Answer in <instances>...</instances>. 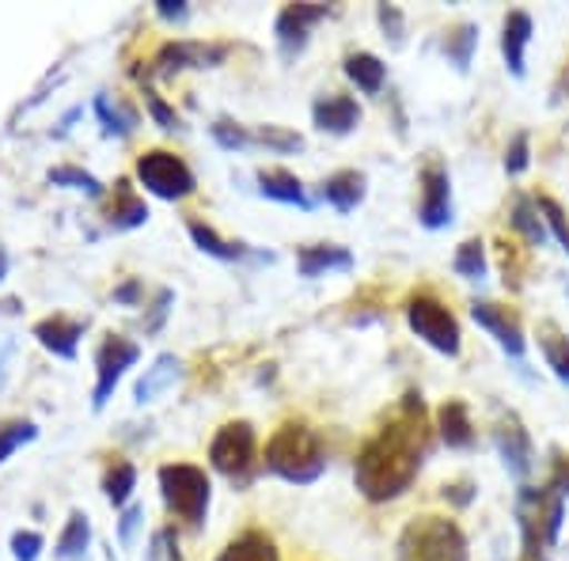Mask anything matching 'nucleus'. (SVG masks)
Listing matches in <instances>:
<instances>
[{
  "mask_svg": "<svg viewBox=\"0 0 569 561\" xmlns=\"http://www.w3.org/2000/svg\"><path fill=\"white\" fill-rule=\"evenodd\" d=\"M426 402H421V394L410 391L402 399V410L395 413V421H388L376 437L365 440V448L357 452V490L372 504L395 501V497H402L415 485L421 463H426Z\"/></svg>",
  "mask_w": 569,
  "mask_h": 561,
  "instance_id": "obj_1",
  "label": "nucleus"
},
{
  "mask_svg": "<svg viewBox=\"0 0 569 561\" xmlns=\"http://www.w3.org/2000/svg\"><path fill=\"white\" fill-rule=\"evenodd\" d=\"M266 471L278 474L281 482L311 485L327 471V452L319 432L305 421H284L266 444Z\"/></svg>",
  "mask_w": 569,
  "mask_h": 561,
  "instance_id": "obj_2",
  "label": "nucleus"
},
{
  "mask_svg": "<svg viewBox=\"0 0 569 561\" xmlns=\"http://www.w3.org/2000/svg\"><path fill=\"white\" fill-rule=\"evenodd\" d=\"M467 535L448 517H415L395 542V561H467Z\"/></svg>",
  "mask_w": 569,
  "mask_h": 561,
  "instance_id": "obj_3",
  "label": "nucleus"
},
{
  "mask_svg": "<svg viewBox=\"0 0 569 561\" xmlns=\"http://www.w3.org/2000/svg\"><path fill=\"white\" fill-rule=\"evenodd\" d=\"M156 478H160V497L171 517H179L190 528H201L209 517V501H213L209 474L194 463H163Z\"/></svg>",
  "mask_w": 569,
  "mask_h": 561,
  "instance_id": "obj_4",
  "label": "nucleus"
},
{
  "mask_svg": "<svg viewBox=\"0 0 569 561\" xmlns=\"http://www.w3.org/2000/svg\"><path fill=\"white\" fill-rule=\"evenodd\" d=\"M209 463L228 482L247 485L254 478V463H259V437H254L251 421H228L217 429L213 444H209Z\"/></svg>",
  "mask_w": 569,
  "mask_h": 561,
  "instance_id": "obj_5",
  "label": "nucleus"
},
{
  "mask_svg": "<svg viewBox=\"0 0 569 561\" xmlns=\"http://www.w3.org/2000/svg\"><path fill=\"white\" fill-rule=\"evenodd\" d=\"M407 323L429 349H437V353H445V357H460V349H463L460 323H456V315L437 297H429V292L410 297L407 300Z\"/></svg>",
  "mask_w": 569,
  "mask_h": 561,
  "instance_id": "obj_6",
  "label": "nucleus"
},
{
  "mask_svg": "<svg viewBox=\"0 0 569 561\" xmlns=\"http://www.w3.org/2000/svg\"><path fill=\"white\" fill-rule=\"evenodd\" d=\"M137 179H141V187L160 201H182L198 190V179H194V171L187 168V160L168 149L144 152L141 160H137Z\"/></svg>",
  "mask_w": 569,
  "mask_h": 561,
  "instance_id": "obj_7",
  "label": "nucleus"
},
{
  "mask_svg": "<svg viewBox=\"0 0 569 561\" xmlns=\"http://www.w3.org/2000/svg\"><path fill=\"white\" fill-rule=\"evenodd\" d=\"M141 361V345L130 342L122 334H110L103 345L96 349V391H91V407L103 410L114 399V388L122 383V375Z\"/></svg>",
  "mask_w": 569,
  "mask_h": 561,
  "instance_id": "obj_8",
  "label": "nucleus"
},
{
  "mask_svg": "<svg viewBox=\"0 0 569 561\" xmlns=\"http://www.w3.org/2000/svg\"><path fill=\"white\" fill-rule=\"evenodd\" d=\"M456 217L452 209V179H448V168L445 163H426L421 168V209H418V220L421 228H429V232H440V228H448Z\"/></svg>",
  "mask_w": 569,
  "mask_h": 561,
  "instance_id": "obj_9",
  "label": "nucleus"
},
{
  "mask_svg": "<svg viewBox=\"0 0 569 561\" xmlns=\"http://www.w3.org/2000/svg\"><path fill=\"white\" fill-rule=\"evenodd\" d=\"M330 16L327 4H284L278 12V23H273V34H278V50L284 61L300 58L308 50L311 27L323 23Z\"/></svg>",
  "mask_w": 569,
  "mask_h": 561,
  "instance_id": "obj_10",
  "label": "nucleus"
},
{
  "mask_svg": "<svg viewBox=\"0 0 569 561\" xmlns=\"http://www.w3.org/2000/svg\"><path fill=\"white\" fill-rule=\"evenodd\" d=\"M228 58L224 46H206V42H168L160 53H156V72L160 77H176V72L187 69H213Z\"/></svg>",
  "mask_w": 569,
  "mask_h": 561,
  "instance_id": "obj_11",
  "label": "nucleus"
},
{
  "mask_svg": "<svg viewBox=\"0 0 569 561\" xmlns=\"http://www.w3.org/2000/svg\"><path fill=\"white\" fill-rule=\"evenodd\" d=\"M471 319L479 323L486 334H493V342H498L509 357H525V330H520L517 315H509V308H501V303H490V300H475L471 303Z\"/></svg>",
  "mask_w": 569,
  "mask_h": 561,
  "instance_id": "obj_12",
  "label": "nucleus"
},
{
  "mask_svg": "<svg viewBox=\"0 0 569 561\" xmlns=\"http://www.w3.org/2000/svg\"><path fill=\"white\" fill-rule=\"evenodd\" d=\"M311 122H316L319 133H330V137H350L357 126H361V107H357L353 96H319L311 103Z\"/></svg>",
  "mask_w": 569,
  "mask_h": 561,
  "instance_id": "obj_13",
  "label": "nucleus"
},
{
  "mask_svg": "<svg viewBox=\"0 0 569 561\" xmlns=\"http://www.w3.org/2000/svg\"><path fill=\"white\" fill-rule=\"evenodd\" d=\"M493 440H498V452H501L505 471L517 478V482H525V478L531 474V467H536V448H531L528 429L520 425L517 418H509V421H501V425H498Z\"/></svg>",
  "mask_w": 569,
  "mask_h": 561,
  "instance_id": "obj_14",
  "label": "nucleus"
},
{
  "mask_svg": "<svg viewBox=\"0 0 569 561\" xmlns=\"http://www.w3.org/2000/svg\"><path fill=\"white\" fill-rule=\"evenodd\" d=\"M31 338L46 349V353L61 357V361H77L80 338H84V323H80V319H69V315H50V319H39V323L31 327Z\"/></svg>",
  "mask_w": 569,
  "mask_h": 561,
  "instance_id": "obj_15",
  "label": "nucleus"
},
{
  "mask_svg": "<svg viewBox=\"0 0 569 561\" xmlns=\"http://www.w3.org/2000/svg\"><path fill=\"white\" fill-rule=\"evenodd\" d=\"M531 31H536V23H531V16L520 12V8L505 16V23H501V58H505V69L517 80H525V72H528L525 53H528Z\"/></svg>",
  "mask_w": 569,
  "mask_h": 561,
  "instance_id": "obj_16",
  "label": "nucleus"
},
{
  "mask_svg": "<svg viewBox=\"0 0 569 561\" xmlns=\"http://www.w3.org/2000/svg\"><path fill=\"white\" fill-rule=\"evenodd\" d=\"M179 380H182V361L176 353H160L149 368H144L141 380H137L133 402L137 407H149V402H156L160 394H168L171 388H176Z\"/></svg>",
  "mask_w": 569,
  "mask_h": 561,
  "instance_id": "obj_17",
  "label": "nucleus"
},
{
  "mask_svg": "<svg viewBox=\"0 0 569 561\" xmlns=\"http://www.w3.org/2000/svg\"><path fill=\"white\" fill-rule=\"evenodd\" d=\"M353 254L338 243H319V247H300L297 254V270L300 278H323V273H350L353 270Z\"/></svg>",
  "mask_w": 569,
  "mask_h": 561,
  "instance_id": "obj_18",
  "label": "nucleus"
},
{
  "mask_svg": "<svg viewBox=\"0 0 569 561\" xmlns=\"http://www.w3.org/2000/svg\"><path fill=\"white\" fill-rule=\"evenodd\" d=\"M365 194H369V179H365L361 171H335L330 179H323V187H319V198H323L327 206H335L338 213H353L365 201Z\"/></svg>",
  "mask_w": 569,
  "mask_h": 561,
  "instance_id": "obj_19",
  "label": "nucleus"
},
{
  "mask_svg": "<svg viewBox=\"0 0 569 561\" xmlns=\"http://www.w3.org/2000/svg\"><path fill=\"white\" fill-rule=\"evenodd\" d=\"M437 429L440 440L456 452H467L475 448V425H471V410H467L463 399H448L445 407L437 410Z\"/></svg>",
  "mask_w": 569,
  "mask_h": 561,
  "instance_id": "obj_20",
  "label": "nucleus"
},
{
  "mask_svg": "<svg viewBox=\"0 0 569 561\" xmlns=\"http://www.w3.org/2000/svg\"><path fill=\"white\" fill-rule=\"evenodd\" d=\"M187 232H190V239H194L198 251L209 254V259H220V262H243V259H251L247 243H232V239L217 236V228L206 224V220H190Z\"/></svg>",
  "mask_w": 569,
  "mask_h": 561,
  "instance_id": "obj_21",
  "label": "nucleus"
},
{
  "mask_svg": "<svg viewBox=\"0 0 569 561\" xmlns=\"http://www.w3.org/2000/svg\"><path fill=\"white\" fill-rule=\"evenodd\" d=\"M259 194L270 198V201H281V206H297V209H311V198L305 194L300 179L292 171H281V168H270V171H259Z\"/></svg>",
  "mask_w": 569,
  "mask_h": 561,
  "instance_id": "obj_22",
  "label": "nucleus"
},
{
  "mask_svg": "<svg viewBox=\"0 0 569 561\" xmlns=\"http://www.w3.org/2000/svg\"><path fill=\"white\" fill-rule=\"evenodd\" d=\"M107 220H110V228H114V232H133V228L149 224V206L133 194L126 179L114 182V206H110Z\"/></svg>",
  "mask_w": 569,
  "mask_h": 561,
  "instance_id": "obj_23",
  "label": "nucleus"
},
{
  "mask_svg": "<svg viewBox=\"0 0 569 561\" xmlns=\"http://www.w3.org/2000/svg\"><path fill=\"white\" fill-rule=\"evenodd\" d=\"M342 72L350 77V84H357V91H365V96H380L383 84H388V66H383L376 53H365V50L350 53Z\"/></svg>",
  "mask_w": 569,
  "mask_h": 561,
  "instance_id": "obj_24",
  "label": "nucleus"
},
{
  "mask_svg": "<svg viewBox=\"0 0 569 561\" xmlns=\"http://www.w3.org/2000/svg\"><path fill=\"white\" fill-rule=\"evenodd\" d=\"M217 561H281V550L266 531H243L220 550Z\"/></svg>",
  "mask_w": 569,
  "mask_h": 561,
  "instance_id": "obj_25",
  "label": "nucleus"
},
{
  "mask_svg": "<svg viewBox=\"0 0 569 561\" xmlns=\"http://www.w3.org/2000/svg\"><path fill=\"white\" fill-rule=\"evenodd\" d=\"M88 547H91V520L77 509V512H69V520H66V528H61V539H58V547H53V554H58V561H84Z\"/></svg>",
  "mask_w": 569,
  "mask_h": 561,
  "instance_id": "obj_26",
  "label": "nucleus"
},
{
  "mask_svg": "<svg viewBox=\"0 0 569 561\" xmlns=\"http://www.w3.org/2000/svg\"><path fill=\"white\" fill-rule=\"evenodd\" d=\"M509 220H512V228H517V232L528 239V247H547V239H550L547 220H543V213H539L531 198L520 194L517 201H512V217Z\"/></svg>",
  "mask_w": 569,
  "mask_h": 561,
  "instance_id": "obj_27",
  "label": "nucleus"
},
{
  "mask_svg": "<svg viewBox=\"0 0 569 561\" xmlns=\"http://www.w3.org/2000/svg\"><path fill=\"white\" fill-rule=\"evenodd\" d=\"M133 485H137V467L133 463L118 459V463L107 467V474H103V497H107L110 504H114V509H126V504H130Z\"/></svg>",
  "mask_w": 569,
  "mask_h": 561,
  "instance_id": "obj_28",
  "label": "nucleus"
},
{
  "mask_svg": "<svg viewBox=\"0 0 569 561\" xmlns=\"http://www.w3.org/2000/svg\"><path fill=\"white\" fill-rule=\"evenodd\" d=\"M475 46H479V23H460V27H456V31L445 39V58L452 61L456 72H467V69H471Z\"/></svg>",
  "mask_w": 569,
  "mask_h": 561,
  "instance_id": "obj_29",
  "label": "nucleus"
},
{
  "mask_svg": "<svg viewBox=\"0 0 569 561\" xmlns=\"http://www.w3.org/2000/svg\"><path fill=\"white\" fill-rule=\"evenodd\" d=\"M91 110H96L99 126H103L107 137H130L133 126H137V114L118 103H110V96H96V103H91Z\"/></svg>",
  "mask_w": 569,
  "mask_h": 561,
  "instance_id": "obj_30",
  "label": "nucleus"
},
{
  "mask_svg": "<svg viewBox=\"0 0 569 561\" xmlns=\"http://www.w3.org/2000/svg\"><path fill=\"white\" fill-rule=\"evenodd\" d=\"M452 270L460 273L463 281H482L486 278L490 262H486V243H482V239H463L460 251H456V259H452Z\"/></svg>",
  "mask_w": 569,
  "mask_h": 561,
  "instance_id": "obj_31",
  "label": "nucleus"
},
{
  "mask_svg": "<svg viewBox=\"0 0 569 561\" xmlns=\"http://www.w3.org/2000/svg\"><path fill=\"white\" fill-rule=\"evenodd\" d=\"M251 137H254V149H270V152H281V156L305 149V137L284 130V126H259V130H251Z\"/></svg>",
  "mask_w": 569,
  "mask_h": 561,
  "instance_id": "obj_32",
  "label": "nucleus"
},
{
  "mask_svg": "<svg viewBox=\"0 0 569 561\" xmlns=\"http://www.w3.org/2000/svg\"><path fill=\"white\" fill-rule=\"evenodd\" d=\"M34 437H39V425H34V421H23V418L0 421V463H4L8 455L20 452L23 444H31Z\"/></svg>",
  "mask_w": 569,
  "mask_h": 561,
  "instance_id": "obj_33",
  "label": "nucleus"
},
{
  "mask_svg": "<svg viewBox=\"0 0 569 561\" xmlns=\"http://www.w3.org/2000/svg\"><path fill=\"white\" fill-rule=\"evenodd\" d=\"M46 179L53 182V187H66V190H80V194L88 198H103V182L96 179V174L80 171V168H50Z\"/></svg>",
  "mask_w": 569,
  "mask_h": 561,
  "instance_id": "obj_34",
  "label": "nucleus"
},
{
  "mask_svg": "<svg viewBox=\"0 0 569 561\" xmlns=\"http://www.w3.org/2000/svg\"><path fill=\"white\" fill-rule=\"evenodd\" d=\"M539 345H543V357H547L550 372H555L562 383H569V338L558 334V330H547V334L539 338Z\"/></svg>",
  "mask_w": 569,
  "mask_h": 561,
  "instance_id": "obj_35",
  "label": "nucleus"
},
{
  "mask_svg": "<svg viewBox=\"0 0 569 561\" xmlns=\"http://www.w3.org/2000/svg\"><path fill=\"white\" fill-rule=\"evenodd\" d=\"M213 141L220 144V149H228V152L254 149L251 130H247V126H240V122H232V118H217V122H213Z\"/></svg>",
  "mask_w": 569,
  "mask_h": 561,
  "instance_id": "obj_36",
  "label": "nucleus"
},
{
  "mask_svg": "<svg viewBox=\"0 0 569 561\" xmlns=\"http://www.w3.org/2000/svg\"><path fill=\"white\" fill-rule=\"evenodd\" d=\"M536 209L543 213V220H547V232L562 243V251L569 254V217L562 213V206H558L555 198H547V194H539L536 198Z\"/></svg>",
  "mask_w": 569,
  "mask_h": 561,
  "instance_id": "obj_37",
  "label": "nucleus"
},
{
  "mask_svg": "<svg viewBox=\"0 0 569 561\" xmlns=\"http://www.w3.org/2000/svg\"><path fill=\"white\" fill-rule=\"evenodd\" d=\"M528 163H531V137L520 130L509 141V149H505V174H525Z\"/></svg>",
  "mask_w": 569,
  "mask_h": 561,
  "instance_id": "obj_38",
  "label": "nucleus"
},
{
  "mask_svg": "<svg viewBox=\"0 0 569 561\" xmlns=\"http://www.w3.org/2000/svg\"><path fill=\"white\" fill-rule=\"evenodd\" d=\"M144 107H149V114L156 118V126L160 130H168V133H176V130H182V122H179V114L171 110L168 103H163L160 96H156L152 88H144Z\"/></svg>",
  "mask_w": 569,
  "mask_h": 561,
  "instance_id": "obj_39",
  "label": "nucleus"
},
{
  "mask_svg": "<svg viewBox=\"0 0 569 561\" xmlns=\"http://www.w3.org/2000/svg\"><path fill=\"white\" fill-rule=\"evenodd\" d=\"M42 535L39 531H16L12 535V558L16 561H39L42 558Z\"/></svg>",
  "mask_w": 569,
  "mask_h": 561,
  "instance_id": "obj_40",
  "label": "nucleus"
},
{
  "mask_svg": "<svg viewBox=\"0 0 569 561\" xmlns=\"http://www.w3.org/2000/svg\"><path fill=\"white\" fill-rule=\"evenodd\" d=\"M171 308H176V292H171V289H160V292H156L152 311H149V319H144V334H156V330L163 327V319L171 315Z\"/></svg>",
  "mask_w": 569,
  "mask_h": 561,
  "instance_id": "obj_41",
  "label": "nucleus"
},
{
  "mask_svg": "<svg viewBox=\"0 0 569 561\" xmlns=\"http://www.w3.org/2000/svg\"><path fill=\"white\" fill-rule=\"evenodd\" d=\"M376 20L383 27V39L391 34V46H402V12L395 4H380L376 8Z\"/></svg>",
  "mask_w": 569,
  "mask_h": 561,
  "instance_id": "obj_42",
  "label": "nucleus"
},
{
  "mask_svg": "<svg viewBox=\"0 0 569 561\" xmlns=\"http://www.w3.org/2000/svg\"><path fill=\"white\" fill-rule=\"evenodd\" d=\"M141 523H144V509L141 504H130V509L122 512V520H118V539H122V547H133V535Z\"/></svg>",
  "mask_w": 569,
  "mask_h": 561,
  "instance_id": "obj_43",
  "label": "nucleus"
},
{
  "mask_svg": "<svg viewBox=\"0 0 569 561\" xmlns=\"http://www.w3.org/2000/svg\"><path fill=\"white\" fill-rule=\"evenodd\" d=\"M156 16L168 23H187L190 16V4L187 0H156Z\"/></svg>",
  "mask_w": 569,
  "mask_h": 561,
  "instance_id": "obj_44",
  "label": "nucleus"
},
{
  "mask_svg": "<svg viewBox=\"0 0 569 561\" xmlns=\"http://www.w3.org/2000/svg\"><path fill=\"white\" fill-rule=\"evenodd\" d=\"M110 297H114V303H126V308H133V303L141 300V281H137V278L122 281L114 292H110Z\"/></svg>",
  "mask_w": 569,
  "mask_h": 561,
  "instance_id": "obj_45",
  "label": "nucleus"
},
{
  "mask_svg": "<svg viewBox=\"0 0 569 561\" xmlns=\"http://www.w3.org/2000/svg\"><path fill=\"white\" fill-rule=\"evenodd\" d=\"M550 99H555V103H562V99H569V61L562 66V72H558V80H555V91H550Z\"/></svg>",
  "mask_w": 569,
  "mask_h": 561,
  "instance_id": "obj_46",
  "label": "nucleus"
},
{
  "mask_svg": "<svg viewBox=\"0 0 569 561\" xmlns=\"http://www.w3.org/2000/svg\"><path fill=\"white\" fill-rule=\"evenodd\" d=\"M8 270H12V259H8V251L0 247V281L8 278Z\"/></svg>",
  "mask_w": 569,
  "mask_h": 561,
  "instance_id": "obj_47",
  "label": "nucleus"
},
{
  "mask_svg": "<svg viewBox=\"0 0 569 561\" xmlns=\"http://www.w3.org/2000/svg\"><path fill=\"white\" fill-rule=\"evenodd\" d=\"M566 292H569V284H566Z\"/></svg>",
  "mask_w": 569,
  "mask_h": 561,
  "instance_id": "obj_48",
  "label": "nucleus"
},
{
  "mask_svg": "<svg viewBox=\"0 0 569 561\" xmlns=\"http://www.w3.org/2000/svg\"><path fill=\"white\" fill-rule=\"evenodd\" d=\"M539 561H543V558H539Z\"/></svg>",
  "mask_w": 569,
  "mask_h": 561,
  "instance_id": "obj_49",
  "label": "nucleus"
}]
</instances>
